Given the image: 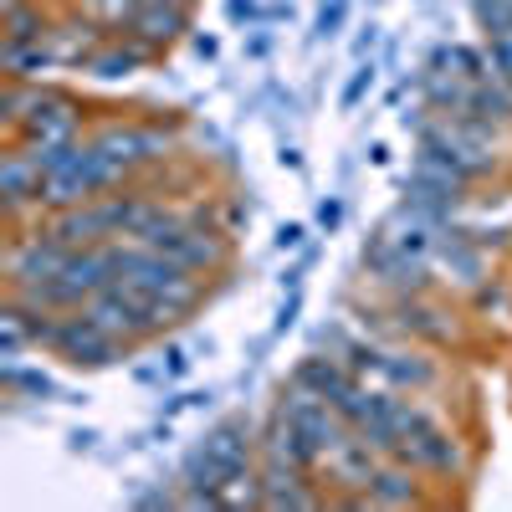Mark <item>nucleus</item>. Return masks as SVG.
<instances>
[{"mask_svg":"<svg viewBox=\"0 0 512 512\" xmlns=\"http://www.w3.org/2000/svg\"><path fill=\"white\" fill-rule=\"evenodd\" d=\"M395 456L410 461V466H431V472H446L456 466V451L446 441V431L415 405H405V420H400V441H395Z\"/></svg>","mask_w":512,"mask_h":512,"instance_id":"nucleus-1","label":"nucleus"},{"mask_svg":"<svg viewBox=\"0 0 512 512\" xmlns=\"http://www.w3.org/2000/svg\"><path fill=\"white\" fill-rule=\"evenodd\" d=\"M26 128L31 149H67L77 144V113L67 98H52V93H31V108L16 118Z\"/></svg>","mask_w":512,"mask_h":512,"instance_id":"nucleus-2","label":"nucleus"},{"mask_svg":"<svg viewBox=\"0 0 512 512\" xmlns=\"http://www.w3.org/2000/svg\"><path fill=\"white\" fill-rule=\"evenodd\" d=\"M52 349L72 364H108L118 354V338L93 318V313H82V318H62L52 328Z\"/></svg>","mask_w":512,"mask_h":512,"instance_id":"nucleus-3","label":"nucleus"},{"mask_svg":"<svg viewBox=\"0 0 512 512\" xmlns=\"http://www.w3.org/2000/svg\"><path fill=\"white\" fill-rule=\"evenodd\" d=\"M41 164H36V154L26 149V154H6V164H0V185H6V200H11V210L16 205H26V200H41Z\"/></svg>","mask_w":512,"mask_h":512,"instance_id":"nucleus-4","label":"nucleus"},{"mask_svg":"<svg viewBox=\"0 0 512 512\" xmlns=\"http://www.w3.org/2000/svg\"><path fill=\"white\" fill-rule=\"evenodd\" d=\"M128 26H134L144 41H154V47H159V41H175V31L185 26V16H180V6H164V0H144L139 16L128 21Z\"/></svg>","mask_w":512,"mask_h":512,"instance_id":"nucleus-5","label":"nucleus"},{"mask_svg":"<svg viewBox=\"0 0 512 512\" xmlns=\"http://www.w3.org/2000/svg\"><path fill=\"white\" fill-rule=\"evenodd\" d=\"M297 384H308L313 395H323V400H344L349 395V384H354V374L349 369H338V364H328V359H308L303 369H297Z\"/></svg>","mask_w":512,"mask_h":512,"instance_id":"nucleus-6","label":"nucleus"},{"mask_svg":"<svg viewBox=\"0 0 512 512\" xmlns=\"http://www.w3.org/2000/svg\"><path fill=\"white\" fill-rule=\"evenodd\" d=\"M364 502H415V487H410V477H400V472H374Z\"/></svg>","mask_w":512,"mask_h":512,"instance_id":"nucleus-7","label":"nucleus"},{"mask_svg":"<svg viewBox=\"0 0 512 512\" xmlns=\"http://www.w3.org/2000/svg\"><path fill=\"white\" fill-rule=\"evenodd\" d=\"M134 62H139V52H108V57H98V72L103 77H123Z\"/></svg>","mask_w":512,"mask_h":512,"instance_id":"nucleus-8","label":"nucleus"},{"mask_svg":"<svg viewBox=\"0 0 512 512\" xmlns=\"http://www.w3.org/2000/svg\"><path fill=\"white\" fill-rule=\"evenodd\" d=\"M338 21H344V0H333V6L323 11V21H318V31H333Z\"/></svg>","mask_w":512,"mask_h":512,"instance_id":"nucleus-9","label":"nucleus"}]
</instances>
